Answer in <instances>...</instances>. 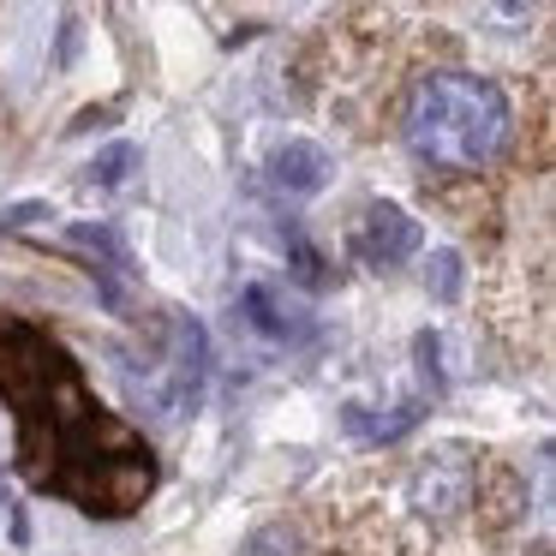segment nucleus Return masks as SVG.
<instances>
[{
    "mask_svg": "<svg viewBox=\"0 0 556 556\" xmlns=\"http://www.w3.org/2000/svg\"><path fill=\"white\" fill-rule=\"evenodd\" d=\"M515 138L508 97L479 73H425L401 102V144L437 174H484Z\"/></svg>",
    "mask_w": 556,
    "mask_h": 556,
    "instance_id": "3",
    "label": "nucleus"
},
{
    "mask_svg": "<svg viewBox=\"0 0 556 556\" xmlns=\"http://www.w3.org/2000/svg\"><path fill=\"white\" fill-rule=\"evenodd\" d=\"M527 508V484L479 443H431L395 472H371L336 515V556H484Z\"/></svg>",
    "mask_w": 556,
    "mask_h": 556,
    "instance_id": "2",
    "label": "nucleus"
},
{
    "mask_svg": "<svg viewBox=\"0 0 556 556\" xmlns=\"http://www.w3.org/2000/svg\"><path fill=\"white\" fill-rule=\"evenodd\" d=\"M245 556H312V544H305V532L293 520H269V527H257L245 539Z\"/></svg>",
    "mask_w": 556,
    "mask_h": 556,
    "instance_id": "7",
    "label": "nucleus"
},
{
    "mask_svg": "<svg viewBox=\"0 0 556 556\" xmlns=\"http://www.w3.org/2000/svg\"><path fill=\"white\" fill-rule=\"evenodd\" d=\"M240 305H245V317H252V324L264 329L269 341H293V336H305V329H312V324H305L300 312H288V305H281L276 293L264 288V281H252V288H245V300H240Z\"/></svg>",
    "mask_w": 556,
    "mask_h": 556,
    "instance_id": "6",
    "label": "nucleus"
},
{
    "mask_svg": "<svg viewBox=\"0 0 556 556\" xmlns=\"http://www.w3.org/2000/svg\"><path fill=\"white\" fill-rule=\"evenodd\" d=\"M425 288H431L437 305H455L460 300V252H431V264H425Z\"/></svg>",
    "mask_w": 556,
    "mask_h": 556,
    "instance_id": "8",
    "label": "nucleus"
},
{
    "mask_svg": "<svg viewBox=\"0 0 556 556\" xmlns=\"http://www.w3.org/2000/svg\"><path fill=\"white\" fill-rule=\"evenodd\" d=\"M0 401L18 419V472L97 520H126L156 491L162 467L144 431L109 413L54 329L0 312Z\"/></svg>",
    "mask_w": 556,
    "mask_h": 556,
    "instance_id": "1",
    "label": "nucleus"
},
{
    "mask_svg": "<svg viewBox=\"0 0 556 556\" xmlns=\"http://www.w3.org/2000/svg\"><path fill=\"white\" fill-rule=\"evenodd\" d=\"M419 222L407 216L401 204H365L359 210V222H353V252H359V264H371V269H395V264H407L413 252H419Z\"/></svg>",
    "mask_w": 556,
    "mask_h": 556,
    "instance_id": "4",
    "label": "nucleus"
},
{
    "mask_svg": "<svg viewBox=\"0 0 556 556\" xmlns=\"http://www.w3.org/2000/svg\"><path fill=\"white\" fill-rule=\"evenodd\" d=\"M126 168H138V150H132V144H114V150H102V156L90 162V180L121 186V180H126Z\"/></svg>",
    "mask_w": 556,
    "mask_h": 556,
    "instance_id": "9",
    "label": "nucleus"
},
{
    "mask_svg": "<svg viewBox=\"0 0 556 556\" xmlns=\"http://www.w3.org/2000/svg\"><path fill=\"white\" fill-rule=\"evenodd\" d=\"M329 156L317 144H305V138H288V144L269 156V180L281 186V192H293V198H312V192H324L329 186Z\"/></svg>",
    "mask_w": 556,
    "mask_h": 556,
    "instance_id": "5",
    "label": "nucleus"
}]
</instances>
